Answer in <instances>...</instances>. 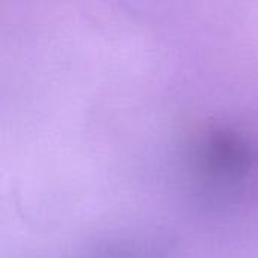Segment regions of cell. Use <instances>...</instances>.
I'll use <instances>...</instances> for the list:
<instances>
[]
</instances>
